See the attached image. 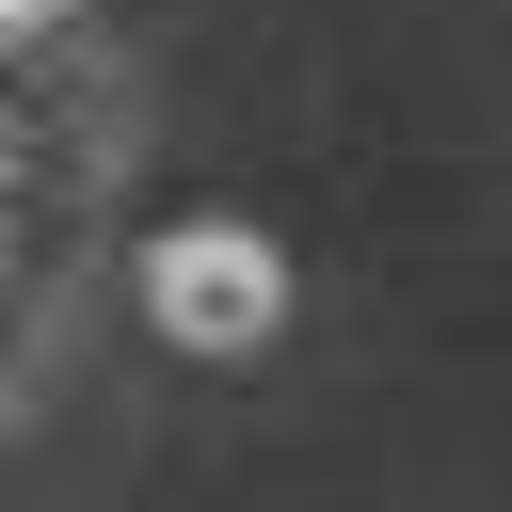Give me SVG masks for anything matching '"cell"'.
<instances>
[{
    "label": "cell",
    "instance_id": "cell-1",
    "mask_svg": "<svg viewBox=\"0 0 512 512\" xmlns=\"http://www.w3.org/2000/svg\"><path fill=\"white\" fill-rule=\"evenodd\" d=\"M128 160H144L128 32L96 0H0V432L48 400V368L112 272Z\"/></svg>",
    "mask_w": 512,
    "mask_h": 512
},
{
    "label": "cell",
    "instance_id": "cell-2",
    "mask_svg": "<svg viewBox=\"0 0 512 512\" xmlns=\"http://www.w3.org/2000/svg\"><path fill=\"white\" fill-rule=\"evenodd\" d=\"M128 304L160 320V352L240 368V352H272V336H288V240H272V224H240V208H192V224L128 240Z\"/></svg>",
    "mask_w": 512,
    "mask_h": 512
}]
</instances>
